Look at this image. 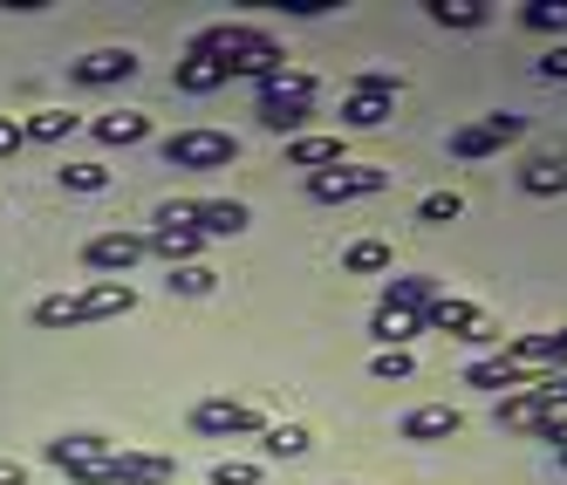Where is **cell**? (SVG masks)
<instances>
[{
	"label": "cell",
	"mask_w": 567,
	"mask_h": 485,
	"mask_svg": "<svg viewBox=\"0 0 567 485\" xmlns=\"http://www.w3.org/2000/svg\"><path fill=\"white\" fill-rule=\"evenodd\" d=\"M75 124H83V116H75V110H34L28 124H21V137H28V144H62V137L75 131Z\"/></svg>",
	"instance_id": "obj_25"
},
{
	"label": "cell",
	"mask_w": 567,
	"mask_h": 485,
	"mask_svg": "<svg viewBox=\"0 0 567 485\" xmlns=\"http://www.w3.org/2000/svg\"><path fill=\"white\" fill-rule=\"evenodd\" d=\"M131 75H137L131 49H90L83 62H69V83H83V90H116V83H131Z\"/></svg>",
	"instance_id": "obj_11"
},
{
	"label": "cell",
	"mask_w": 567,
	"mask_h": 485,
	"mask_svg": "<svg viewBox=\"0 0 567 485\" xmlns=\"http://www.w3.org/2000/svg\"><path fill=\"white\" fill-rule=\"evenodd\" d=\"M28 137H21V124H14V116H0V157H14Z\"/></svg>",
	"instance_id": "obj_39"
},
{
	"label": "cell",
	"mask_w": 567,
	"mask_h": 485,
	"mask_svg": "<svg viewBox=\"0 0 567 485\" xmlns=\"http://www.w3.org/2000/svg\"><path fill=\"white\" fill-rule=\"evenodd\" d=\"M90 131H96V144H124V151H131V144L151 137V116H137V110H110V116H96Z\"/></svg>",
	"instance_id": "obj_21"
},
{
	"label": "cell",
	"mask_w": 567,
	"mask_h": 485,
	"mask_svg": "<svg viewBox=\"0 0 567 485\" xmlns=\"http://www.w3.org/2000/svg\"><path fill=\"white\" fill-rule=\"evenodd\" d=\"M383 185H390L383 165H336V172L308 178V198H315V206H349V198H377Z\"/></svg>",
	"instance_id": "obj_6"
},
{
	"label": "cell",
	"mask_w": 567,
	"mask_h": 485,
	"mask_svg": "<svg viewBox=\"0 0 567 485\" xmlns=\"http://www.w3.org/2000/svg\"><path fill=\"white\" fill-rule=\"evenodd\" d=\"M424 14H431L437 28H485V21H493V8H485V0H424Z\"/></svg>",
	"instance_id": "obj_23"
},
{
	"label": "cell",
	"mask_w": 567,
	"mask_h": 485,
	"mask_svg": "<svg viewBox=\"0 0 567 485\" xmlns=\"http://www.w3.org/2000/svg\"><path fill=\"white\" fill-rule=\"evenodd\" d=\"M534 437H547V444H554V452H567V411H554V417H547V424H540Z\"/></svg>",
	"instance_id": "obj_38"
},
{
	"label": "cell",
	"mask_w": 567,
	"mask_h": 485,
	"mask_svg": "<svg viewBox=\"0 0 567 485\" xmlns=\"http://www.w3.org/2000/svg\"><path fill=\"white\" fill-rule=\"evenodd\" d=\"M431 301H437V280H431V274H390L377 308H411V314H424Z\"/></svg>",
	"instance_id": "obj_20"
},
{
	"label": "cell",
	"mask_w": 567,
	"mask_h": 485,
	"mask_svg": "<svg viewBox=\"0 0 567 485\" xmlns=\"http://www.w3.org/2000/svg\"><path fill=\"white\" fill-rule=\"evenodd\" d=\"M165 288H172V295H213V288H219V274L192 260V267H172V280H165Z\"/></svg>",
	"instance_id": "obj_32"
},
{
	"label": "cell",
	"mask_w": 567,
	"mask_h": 485,
	"mask_svg": "<svg viewBox=\"0 0 567 485\" xmlns=\"http://www.w3.org/2000/svg\"><path fill=\"white\" fill-rule=\"evenodd\" d=\"M308 103H315V75H301V69H280L274 83L260 90L254 116H260L267 131H280V137H301V124H308Z\"/></svg>",
	"instance_id": "obj_4"
},
{
	"label": "cell",
	"mask_w": 567,
	"mask_h": 485,
	"mask_svg": "<svg viewBox=\"0 0 567 485\" xmlns=\"http://www.w3.org/2000/svg\"><path fill=\"white\" fill-rule=\"evenodd\" d=\"M239 157V137L233 131H178V137H165V165L172 172H226Z\"/></svg>",
	"instance_id": "obj_5"
},
{
	"label": "cell",
	"mask_w": 567,
	"mask_h": 485,
	"mask_svg": "<svg viewBox=\"0 0 567 485\" xmlns=\"http://www.w3.org/2000/svg\"><path fill=\"white\" fill-rule=\"evenodd\" d=\"M192 226L206 239H233V233H247V206L239 198H192Z\"/></svg>",
	"instance_id": "obj_15"
},
{
	"label": "cell",
	"mask_w": 567,
	"mask_h": 485,
	"mask_svg": "<svg viewBox=\"0 0 567 485\" xmlns=\"http://www.w3.org/2000/svg\"><path fill=\"white\" fill-rule=\"evenodd\" d=\"M465 383L472 390H534V370H519V362H506V355H485V362H472L465 370Z\"/></svg>",
	"instance_id": "obj_18"
},
{
	"label": "cell",
	"mask_w": 567,
	"mask_h": 485,
	"mask_svg": "<svg viewBox=\"0 0 567 485\" xmlns=\"http://www.w3.org/2000/svg\"><path fill=\"white\" fill-rule=\"evenodd\" d=\"M560 465H567V452H560Z\"/></svg>",
	"instance_id": "obj_42"
},
{
	"label": "cell",
	"mask_w": 567,
	"mask_h": 485,
	"mask_svg": "<svg viewBox=\"0 0 567 485\" xmlns=\"http://www.w3.org/2000/svg\"><path fill=\"white\" fill-rule=\"evenodd\" d=\"M342 116H349L355 131H377L383 116H396V103H383V96H349V103H342Z\"/></svg>",
	"instance_id": "obj_30"
},
{
	"label": "cell",
	"mask_w": 567,
	"mask_h": 485,
	"mask_svg": "<svg viewBox=\"0 0 567 485\" xmlns=\"http://www.w3.org/2000/svg\"><path fill=\"white\" fill-rule=\"evenodd\" d=\"M499 431H540L547 417H554V403H547V390L534 383V390H513V396H499Z\"/></svg>",
	"instance_id": "obj_14"
},
{
	"label": "cell",
	"mask_w": 567,
	"mask_h": 485,
	"mask_svg": "<svg viewBox=\"0 0 567 485\" xmlns=\"http://www.w3.org/2000/svg\"><path fill=\"white\" fill-rule=\"evenodd\" d=\"M144 254H151L144 233H96V239H83V267L90 274H110V280H124Z\"/></svg>",
	"instance_id": "obj_9"
},
{
	"label": "cell",
	"mask_w": 567,
	"mask_h": 485,
	"mask_svg": "<svg viewBox=\"0 0 567 485\" xmlns=\"http://www.w3.org/2000/svg\"><path fill=\"white\" fill-rule=\"evenodd\" d=\"M396 431H403V444H444V437H458V431H465V417L452 411V403H417V411L403 417Z\"/></svg>",
	"instance_id": "obj_13"
},
{
	"label": "cell",
	"mask_w": 567,
	"mask_h": 485,
	"mask_svg": "<svg viewBox=\"0 0 567 485\" xmlns=\"http://www.w3.org/2000/svg\"><path fill=\"white\" fill-rule=\"evenodd\" d=\"M172 83H178L185 96H213V90H226V83H233V69H226L219 55H198V49H192V55L178 62V75H172Z\"/></svg>",
	"instance_id": "obj_17"
},
{
	"label": "cell",
	"mask_w": 567,
	"mask_h": 485,
	"mask_svg": "<svg viewBox=\"0 0 567 485\" xmlns=\"http://www.w3.org/2000/svg\"><path fill=\"white\" fill-rule=\"evenodd\" d=\"M526 137V116H513V110H493V116H478V124H465V131H452V157H493V151H506V144H519Z\"/></svg>",
	"instance_id": "obj_8"
},
{
	"label": "cell",
	"mask_w": 567,
	"mask_h": 485,
	"mask_svg": "<svg viewBox=\"0 0 567 485\" xmlns=\"http://www.w3.org/2000/svg\"><path fill=\"white\" fill-rule=\"evenodd\" d=\"M458 213H465V198H458V192H431L424 206H417V219H424V226H452Z\"/></svg>",
	"instance_id": "obj_33"
},
{
	"label": "cell",
	"mask_w": 567,
	"mask_h": 485,
	"mask_svg": "<svg viewBox=\"0 0 567 485\" xmlns=\"http://www.w3.org/2000/svg\"><path fill=\"white\" fill-rule=\"evenodd\" d=\"M370 336L383 342V349H403L411 336H424V314H411V308H377V321H370Z\"/></svg>",
	"instance_id": "obj_22"
},
{
	"label": "cell",
	"mask_w": 567,
	"mask_h": 485,
	"mask_svg": "<svg viewBox=\"0 0 567 485\" xmlns=\"http://www.w3.org/2000/svg\"><path fill=\"white\" fill-rule=\"evenodd\" d=\"M55 178H62V192H110V165H96V157H75Z\"/></svg>",
	"instance_id": "obj_27"
},
{
	"label": "cell",
	"mask_w": 567,
	"mask_h": 485,
	"mask_svg": "<svg viewBox=\"0 0 567 485\" xmlns=\"http://www.w3.org/2000/svg\"><path fill=\"white\" fill-rule=\"evenodd\" d=\"M519 192L526 198H560L567 192V165H560V157H534V165L519 172Z\"/></svg>",
	"instance_id": "obj_24"
},
{
	"label": "cell",
	"mask_w": 567,
	"mask_h": 485,
	"mask_svg": "<svg viewBox=\"0 0 567 485\" xmlns=\"http://www.w3.org/2000/svg\"><path fill=\"white\" fill-rule=\"evenodd\" d=\"M110 452H116L110 437H96V431H69V437L49 444V465H55V472H83V465H96V458H110Z\"/></svg>",
	"instance_id": "obj_16"
},
{
	"label": "cell",
	"mask_w": 567,
	"mask_h": 485,
	"mask_svg": "<svg viewBox=\"0 0 567 485\" xmlns=\"http://www.w3.org/2000/svg\"><path fill=\"white\" fill-rule=\"evenodd\" d=\"M288 165L295 172H336V165H349V157H342V137H288Z\"/></svg>",
	"instance_id": "obj_19"
},
{
	"label": "cell",
	"mask_w": 567,
	"mask_h": 485,
	"mask_svg": "<svg viewBox=\"0 0 567 485\" xmlns=\"http://www.w3.org/2000/svg\"><path fill=\"white\" fill-rule=\"evenodd\" d=\"M137 288L131 280H90L75 295H49L34 301V329H83V321H110V314H131Z\"/></svg>",
	"instance_id": "obj_2"
},
{
	"label": "cell",
	"mask_w": 567,
	"mask_h": 485,
	"mask_svg": "<svg viewBox=\"0 0 567 485\" xmlns=\"http://www.w3.org/2000/svg\"><path fill=\"white\" fill-rule=\"evenodd\" d=\"M342 267L349 274H390V247H383V239H355V247L342 254Z\"/></svg>",
	"instance_id": "obj_28"
},
{
	"label": "cell",
	"mask_w": 567,
	"mask_h": 485,
	"mask_svg": "<svg viewBox=\"0 0 567 485\" xmlns=\"http://www.w3.org/2000/svg\"><path fill=\"white\" fill-rule=\"evenodd\" d=\"M198 55H219L233 75H254V83L267 90L280 69H288V49L274 42L267 28H254V21H219V28H198V42H192Z\"/></svg>",
	"instance_id": "obj_1"
},
{
	"label": "cell",
	"mask_w": 567,
	"mask_h": 485,
	"mask_svg": "<svg viewBox=\"0 0 567 485\" xmlns=\"http://www.w3.org/2000/svg\"><path fill=\"white\" fill-rule=\"evenodd\" d=\"M0 485H28V472H21L14 458H0Z\"/></svg>",
	"instance_id": "obj_41"
},
{
	"label": "cell",
	"mask_w": 567,
	"mask_h": 485,
	"mask_svg": "<svg viewBox=\"0 0 567 485\" xmlns=\"http://www.w3.org/2000/svg\"><path fill=\"white\" fill-rule=\"evenodd\" d=\"M424 329H431V336H458V342H499L493 321H485L472 301H458V295H437V301L424 308Z\"/></svg>",
	"instance_id": "obj_10"
},
{
	"label": "cell",
	"mask_w": 567,
	"mask_h": 485,
	"mask_svg": "<svg viewBox=\"0 0 567 485\" xmlns=\"http://www.w3.org/2000/svg\"><path fill=\"white\" fill-rule=\"evenodd\" d=\"M336 8V0H280V14H288V21H315V14H329Z\"/></svg>",
	"instance_id": "obj_36"
},
{
	"label": "cell",
	"mask_w": 567,
	"mask_h": 485,
	"mask_svg": "<svg viewBox=\"0 0 567 485\" xmlns=\"http://www.w3.org/2000/svg\"><path fill=\"white\" fill-rule=\"evenodd\" d=\"M540 390H547V403H554V411H567V370H554V376H540Z\"/></svg>",
	"instance_id": "obj_40"
},
{
	"label": "cell",
	"mask_w": 567,
	"mask_h": 485,
	"mask_svg": "<svg viewBox=\"0 0 567 485\" xmlns=\"http://www.w3.org/2000/svg\"><path fill=\"white\" fill-rule=\"evenodd\" d=\"M213 485H260V458H219Z\"/></svg>",
	"instance_id": "obj_35"
},
{
	"label": "cell",
	"mask_w": 567,
	"mask_h": 485,
	"mask_svg": "<svg viewBox=\"0 0 567 485\" xmlns=\"http://www.w3.org/2000/svg\"><path fill=\"white\" fill-rule=\"evenodd\" d=\"M349 96H383V103H396V96H403V75H390V69H362L355 83H349Z\"/></svg>",
	"instance_id": "obj_29"
},
{
	"label": "cell",
	"mask_w": 567,
	"mask_h": 485,
	"mask_svg": "<svg viewBox=\"0 0 567 485\" xmlns=\"http://www.w3.org/2000/svg\"><path fill=\"white\" fill-rule=\"evenodd\" d=\"M534 69L547 75V83H567V42H560V49H547V55H540Z\"/></svg>",
	"instance_id": "obj_37"
},
{
	"label": "cell",
	"mask_w": 567,
	"mask_h": 485,
	"mask_svg": "<svg viewBox=\"0 0 567 485\" xmlns=\"http://www.w3.org/2000/svg\"><path fill=\"white\" fill-rule=\"evenodd\" d=\"M144 239H151V254H165L172 267H192L198 247H206V233H198L192 219H172L165 206H157V233H144Z\"/></svg>",
	"instance_id": "obj_12"
},
{
	"label": "cell",
	"mask_w": 567,
	"mask_h": 485,
	"mask_svg": "<svg viewBox=\"0 0 567 485\" xmlns=\"http://www.w3.org/2000/svg\"><path fill=\"white\" fill-rule=\"evenodd\" d=\"M370 370H377L383 383H411V370H417V362H411V349H377V362H370Z\"/></svg>",
	"instance_id": "obj_34"
},
{
	"label": "cell",
	"mask_w": 567,
	"mask_h": 485,
	"mask_svg": "<svg viewBox=\"0 0 567 485\" xmlns=\"http://www.w3.org/2000/svg\"><path fill=\"white\" fill-rule=\"evenodd\" d=\"M260 452L267 458H308V431L301 424H267L260 431Z\"/></svg>",
	"instance_id": "obj_26"
},
{
	"label": "cell",
	"mask_w": 567,
	"mask_h": 485,
	"mask_svg": "<svg viewBox=\"0 0 567 485\" xmlns=\"http://www.w3.org/2000/svg\"><path fill=\"white\" fill-rule=\"evenodd\" d=\"M75 485H172L178 478V458L172 452H110L83 472H69Z\"/></svg>",
	"instance_id": "obj_3"
},
{
	"label": "cell",
	"mask_w": 567,
	"mask_h": 485,
	"mask_svg": "<svg viewBox=\"0 0 567 485\" xmlns=\"http://www.w3.org/2000/svg\"><path fill=\"white\" fill-rule=\"evenodd\" d=\"M526 28H540V34H567V0H526Z\"/></svg>",
	"instance_id": "obj_31"
},
{
	"label": "cell",
	"mask_w": 567,
	"mask_h": 485,
	"mask_svg": "<svg viewBox=\"0 0 567 485\" xmlns=\"http://www.w3.org/2000/svg\"><path fill=\"white\" fill-rule=\"evenodd\" d=\"M192 431L198 437H260V411L254 403H239V396H198L192 403Z\"/></svg>",
	"instance_id": "obj_7"
}]
</instances>
